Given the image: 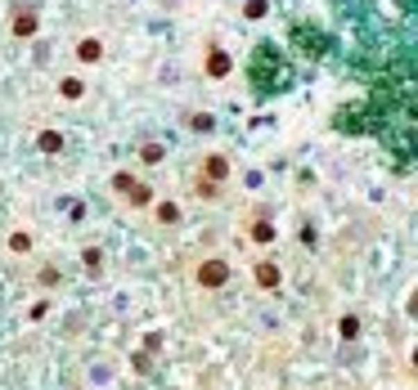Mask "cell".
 Listing matches in <instances>:
<instances>
[{
    "instance_id": "cell-11",
    "label": "cell",
    "mask_w": 418,
    "mask_h": 390,
    "mask_svg": "<svg viewBox=\"0 0 418 390\" xmlns=\"http://www.w3.org/2000/svg\"><path fill=\"white\" fill-rule=\"evenodd\" d=\"M248 238H252L256 247H270V242H274V238H279V233H274V224H270V220H252Z\"/></svg>"
},
{
    "instance_id": "cell-2",
    "label": "cell",
    "mask_w": 418,
    "mask_h": 390,
    "mask_svg": "<svg viewBox=\"0 0 418 390\" xmlns=\"http://www.w3.org/2000/svg\"><path fill=\"white\" fill-rule=\"evenodd\" d=\"M112 193H117V197H122V206H131V211H149V206L158 202L153 184L135 179L131 170H117V175H112Z\"/></svg>"
},
{
    "instance_id": "cell-17",
    "label": "cell",
    "mask_w": 418,
    "mask_h": 390,
    "mask_svg": "<svg viewBox=\"0 0 418 390\" xmlns=\"http://www.w3.org/2000/svg\"><path fill=\"white\" fill-rule=\"evenodd\" d=\"M36 278H41V287H59V269H54V265H45Z\"/></svg>"
},
{
    "instance_id": "cell-12",
    "label": "cell",
    "mask_w": 418,
    "mask_h": 390,
    "mask_svg": "<svg viewBox=\"0 0 418 390\" xmlns=\"http://www.w3.org/2000/svg\"><path fill=\"white\" fill-rule=\"evenodd\" d=\"M81 269L85 274H103V251H99V247H85V251H81Z\"/></svg>"
},
{
    "instance_id": "cell-10",
    "label": "cell",
    "mask_w": 418,
    "mask_h": 390,
    "mask_svg": "<svg viewBox=\"0 0 418 390\" xmlns=\"http://www.w3.org/2000/svg\"><path fill=\"white\" fill-rule=\"evenodd\" d=\"M54 90H59L63 103H81V99H85V81H81V77H59V85H54Z\"/></svg>"
},
{
    "instance_id": "cell-16",
    "label": "cell",
    "mask_w": 418,
    "mask_h": 390,
    "mask_svg": "<svg viewBox=\"0 0 418 390\" xmlns=\"http://www.w3.org/2000/svg\"><path fill=\"white\" fill-rule=\"evenodd\" d=\"M216 121L207 117V112H189V130H198V135H207V130H212Z\"/></svg>"
},
{
    "instance_id": "cell-7",
    "label": "cell",
    "mask_w": 418,
    "mask_h": 390,
    "mask_svg": "<svg viewBox=\"0 0 418 390\" xmlns=\"http://www.w3.org/2000/svg\"><path fill=\"white\" fill-rule=\"evenodd\" d=\"M252 283H256L261 292H274V287H283V269H279L274 260H256V265H252Z\"/></svg>"
},
{
    "instance_id": "cell-6",
    "label": "cell",
    "mask_w": 418,
    "mask_h": 390,
    "mask_svg": "<svg viewBox=\"0 0 418 390\" xmlns=\"http://www.w3.org/2000/svg\"><path fill=\"white\" fill-rule=\"evenodd\" d=\"M72 59H77L81 68H99L103 63V41L99 36H81V41L72 45Z\"/></svg>"
},
{
    "instance_id": "cell-20",
    "label": "cell",
    "mask_w": 418,
    "mask_h": 390,
    "mask_svg": "<svg viewBox=\"0 0 418 390\" xmlns=\"http://www.w3.org/2000/svg\"><path fill=\"white\" fill-rule=\"evenodd\" d=\"M410 364H414V368H418V346H414V355H410Z\"/></svg>"
},
{
    "instance_id": "cell-1",
    "label": "cell",
    "mask_w": 418,
    "mask_h": 390,
    "mask_svg": "<svg viewBox=\"0 0 418 390\" xmlns=\"http://www.w3.org/2000/svg\"><path fill=\"white\" fill-rule=\"evenodd\" d=\"M225 179H230V157L225 153H207L198 161V175H194V193L203 197V202H216L225 188Z\"/></svg>"
},
{
    "instance_id": "cell-3",
    "label": "cell",
    "mask_w": 418,
    "mask_h": 390,
    "mask_svg": "<svg viewBox=\"0 0 418 390\" xmlns=\"http://www.w3.org/2000/svg\"><path fill=\"white\" fill-rule=\"evenodd\" d=\"M230 278H234V269H230V260H225V256H203V260L194 265V283H198L203 292L230 287Z\"/></svg>"
},
{
    "instance_id": "cell-13",
    "label": "cell",
    "mask_w": 418,
    "mask_h": 390,
    "mask_svg": "<svg viewBox=\"0 0 418 390\" xmlns=\"http://www.w3.org/2000/svg\"><path fill=\"white\" fill-rule=\"evenodd\" d=\"M36 148H41V153H59L63 135H59V130H41V135H36Z\"/></svg>"
},
{
    "instance_id": "cell-8",
    "label": "cell",
    "mask_w": 418,
    "mask_h": 390,
    "mask_svg": "<svg viewBox=\"0 0 418 390\" xmlns=\"http://www.w3.org/2000/svg\"><path fill=\"white\" fill-rule=\"evenodd\" d=\"M149 211H153V224H158V229H171V224H180V202H176V197H158Z\"/></svg>"
},
{
    "instance_id": "cell-5",
    "label": "cell",
    "mask_w": 418,
    "mask_h": 390,
    "mask_svg": "<svg viewBox=\"0 0 418 390\" xmlns=\"http://www.w3.org/2000/svg\"><path fill=\"white\" fill-rule=\"evenodd\" d=\"M203 72H207V77H216V81H225L234 72V59L221 50V45H207V50H203Z\"/></svg>"
},
{
    "instance_id": "cell-18",
    "label": "cell",
    "mask_w": 418,
    "mask_h": 390,
    "mask_svg": "<svg viewBox=\"0 0 418 390\" xmlns=\"http://www.w3.org/2000/svg\"><path fill=\"white\" fill-rule=\"evenodd\" d=\"M45 314H50V301H36V305H32V310H27V319H32V323H41V319H45Z\"/></svg>"
},
{
    "instance_id": "cell-4",
    "label": "cell",
    "mask_w": 418,
    "mask_h": 390,
    "mask_svg": "<svg viewBox=\"0 0 418 390\" xmlns=\"http://www.w3.org/2000/svg\"><path fill=\"white\" fill-rule=\"evenodd\" d=\"M9 32H14L18 41H32V36L41 32V14H36V5H14L9 9Z\"/></svg>"
},
{
    "instance_id": "cell-14",
    "label": "cell",
    "mask_w": 418,
    "mask_h": 390,
    "mask_svg": "<svg viewBox=\"0 0 418 390\" xmlns=\"http://www.w3.org/2000/svg\"><path fill=\"white\" fill-rule=\"evenodd\" d=\"M337 332H342V341H356L360 337V319H356V314H346V319L337 323Z\"/></svg>"
},
{
    "instance_id": "cell-15",
    "label": "cell",
    "mask_w": 418,
    "mask_h": 390,
    "mask_svg": "<svg viewBox=\"0 0 418 390\" xmlns=\"http://www.w3.org/2000/svg\"><path fill=\"white\" fill-rule=\"evenodd\" d=\"M140 161H144V166H158V161H162V144H140Z\"/></svg>"
},
{
    "instance_id": "cell-9",
    "label": "cell",
    "mask_w": 418,
    "mask_h": 390,
    "mask_svg": "<svg viewBox=\"0 0 418 390\" xmlns=\"http://www.w3.org/2000/svg\"><path fill=\"white\" fill-rule=\"evenodd\" d=\"M32 247H36L32 229H9V238H5V251L9 256H32Z\"/></svg>"
},
{
    "instance_id": "cell-19",
    "label": "cell",
    "mask_w": 418,
    "mask_h": 390,
    "mask_svg": "<svg viewBox=\"0 0 418 390\" xmlns=\"http://www.w3.org/2000/svg\"><path fill=\"white\" fill-rule=\"evenodd\" d=\"M410 314H414V319H418V292H414V301H410Z\"/></svg>"
}]
</instances>
